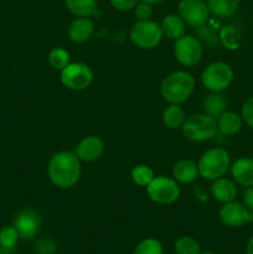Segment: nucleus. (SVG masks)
<instances>
[{"label": "nucleus", "instance_id": "nucleus-34", "mask_svg": "<svg viewBox=\"0 0 253 254\" xmlns=\"http://www.w3.org/2000/svg\"><path fill=\"white\" fill-rule=\"evenodd\" d=\"M109 2L118 11H129L135 7L139 0H109Z\"/></svg>", "mask_w": 253, "mask_h": 254}, {"label": "nucleus", "instance_id": "nucleus-27", "mask_svg": "<svg viewBox=\"0 0 253 254\" xmlns=\"http://www.w3.org/2000/svg\"><path fill=\"white\" fill-rule=\"evenodd\" d=\"M174 248H175L176 254H200L201 252L200 243L190 236L179 237L175 241Z\"/></svg>", "mask_w": 253, "mask_h": 254}, {"label": "nucleus", "instance_id": "nucleus-14", "mask_svg": "<svg viewBox=\"0 0 253 254\" xmlns=\"http://www.w3.org/2000/svg\"><path fill=\"white\" fill-rule=\"evenodd\" d=\"M231 175L233 180L241 186H253V158H240L231 165Z\"/></svg>", "mask_w": 253, "mask_h": 254}, {"label": "nucleus", "instance_id": "nucleus-12", "mask_svg": "<svg viewBox=\"0 0 253 254\" xmlns=\"http://www.w3.org/2000/svg\"><path fill=\"white\" fill-rule=\"evenodd\" d=\"M12 226L22 240H31L39 233L41 228V217L34 210H22L12 221Z\"/></svg>", "mask_w": 253, "mask_h": 254}, {"label": "nucleus", "instance_id": "nucleus-26", "mask_svg": "<svg viewBox=\"0 0 253 254\" xmlns=\"http://www.w3.org/2000/svg\"><path fill=\"white\" fill-rule=\"evenodd\" d=\"M220 42L228 50H237L241 45V34L233 26H225L221 29Z\"/></svg>", "mask_w": 253, "mask_h": 254}, {"label": "nucleus", "instance_id": "nucleus-22", "mask_svg": "<svg viewBox=\"0 0 253 254\" xmlns=\"http://www.w3.org/2000/svg\"><path fill=\"white\" fill-rule=\"evenodd\" d=\"M64 5L77 17H91L97 11L96 0H64Z\"/></svg>", "mask_w": 253, "mask_h": 254}, {"label": "nucleus", "instance_id": "nucleus-39", "mask_svg": "<svg viewBox=\"0 0 253 254\" xmlns=\"http://www.w3.org/2000/svg\"><path fill=\"white\" fill-rule=\"evenodd\" d=\"M200 254H217V253L211 252V251H205V252H200Z\"/></svg>", "mask_w": 253, "mask_h": 254}, {"label": "nucleus", "instance_id": "nucleus-23", "mask_svg": "<svg viewBox=\"0 0 253 254\" xmlns=\"http://www.w3.org/2000/svg\"><path fill=\"white\" fill-rule=\"evenodd\" d=\"M203 113L217 119L227 109V101L218 93H211L202 101Z\"/></svg>", "mask_w": 253, "mask_h": 254}, {"label": "nucleus", "instance_id": "nucleus-31", "mask_svg": "<svg viewBox=\"0 0 253 254\" xmlns=\"http://www.w3.org/2000/svg\"><path fill=\"white\" fill-rule=\"evenodd\" d=\"M35 251L37 254H54L57 250V245L52 238H40L35 242Z\"/></svg>", "mask_w": 253, "mask_h": 254}, {"label": "nucleus", "instance_id": "nucleus-2", "mask_svg": "<svg viewBox=\"0 0 253 254\" xmlns=\"http://www.w3.org/2000/svg\"><path fill=\"white\" fill-rule=\"evenodd\" d=\"M195 77L188 71H175L168 74L160 84V94L169 104H181L195 91Z\"/></svg>", "mask_w": 253, "mask_h": 254}, {"label": "nucleus", "instance_id": "nucleus-24", "mask_svg": "<svg viewBox=\"0 0 253 254\" xmlns=\"http://www.w3.org/2000/svg\"><path fill=\"white\" fill-rule=\"evenodd\" d=\"M19 238V233L14 226H4L0 228V253L10 254L14 252Z\"/></svg>", "mask_w": 253, "mask_h": 254}, {"label": "nucleus", "instance_id": "nucleus-13", "mask_svg": "<svg viewBox=\"0 0 253 254\" xmlns=\"http://www.w3.org/2000/svg\"><path fill=\"white\" fill-rule=\"evenodd\" d=\"M76 155L84 163H93L103 156L104 143L99 136L87 135L79 140L76 146Z\"/></svg>", "mask_w": 253, "mask_h": 254}, {"label": "nucleus", "instance_id": "nucleus-11", "mask_svg": "<svg viewBox=\"0 0 253 254\" xmlns=\"http://www.w3.org/2000/svg\"><path fill=\"white\" fill-rule=\"evenodd\" d=\"M221 222L227 227L237 228L253 222V212L248 210L243 203L237 201H231V202L223 203L220 212Z\"/></svg>", "mask_w": 253, "mask_h": 254}, {"label": "nucleus", "instance_id": "nucleus-17", "mask_svg": "<svg viewBox=\"0 0 253 254\" xmlns=\"http://www.w3.org/2000/svg\"><path fill=\"white\" fill-rule=\"evenodd\" d=\"M171 174H173V178L179 184H184V185H186V184H192L200 176L197 164L192 160H189V159L179 160L173 166Z\"/></svg>", "mask_w": 253, "mask_h": 254}, {"label": "nucleus", "instance_id": "nucleus-10", "mask_svg": "<svg viewBox=\"0 0 253 254\" xmlns=\"http://www.w3.org/2000/svg\"><path fill=\"white\" fill-rule=\"evenodd\" d=\"M210 14L207 2L203 0H180L178 4V15L193 29L207 24Z\"/></svg>", "mask_w": 253, "mask_h": 254}, {"label": "nucleus", "instance_id": "nucleus-5", "mask_svg": "<svg viewBox=\"0 0 253 254\" xmlns=\"http://www.w3.org/2000/svg\"><path fill=\"white\" fill-rule=\"evenodd\" d=\"M232 67L222 61L212 62L201 73V83L211 93H220L231 86L233 81Z\"/></svg>", "mask_w": 253, "mask_h": 254}, {"label": "nucleus", "instance_id": "nucleus-15", "mask_svg": "<svg viewBox=\"0 0 253 254\" xmlns=\"http://www.w3.org/2000/svg\"><path fill=\"white\" fill-rule=\"evenodd\" d=\"M237 192L238 190L236 184L231 179L225 178V176L213 180L212 185H211V196L221 203L235 201L237 197Z\"/></svg>", "mask_w": 253, "mask_h": 254}, {"label": "nucleus", "instance_id": "nucleus-1", "mask_svg": "<svg viewBox=\"0 0 253 254\" xmlns=\"http://www.w3.org/2000/svg\"><path fill=\"white\" fill-rule=\"evenodd\" d=\"M81 173V160L73 151H56L52 154L47 164V175L50 181L61 190L73 188L79 181Z\"/></svg>", "mask_w": 253, "mask_h": 254}, {"label": "nucleus", "instance_id": "nucleus-6", "mask_svg": "<svg viewBox=\"0 0 253 254\" xmlns=\"http://www.w3.org/2000/svg\"><path fill=\"white\" fill-rule=\"evenodd\" d=\"M131 42L141 50L155 49L163 40L161 26L153 20H138L129 32Z\"/></svg>", "mask_w": 253, "mask_h": 254}, {"label": "nucleus", "instance_id": "nucleus-7", "mask_svg": "<svg viewBox=\"0 0 253 254\" xmlns=\"http://www.w3.org/2000/svg\"><path fill=\"white\" fill-rule=\"evenodd\" d=\"M180 186L174 178L155 176L146 186V195L158 205H171L180 197Z\"/></svg>", "mask_w": 253, "mask_h": 254}, {"label": "nucleus", "instance_id": "nucleus-8", "mask_svg": "<svg viewBox=\"0 0 253 254\" xmlns=\"http://www.w3.org/2000/svg\"><path fill=\"white\" fill-rule=\"evenodd\" d=\"M203 55V45L193 35H184L174 44V56L176 61L186 67L195 66L201 61Z\"/></svg>", "mask_w": 253, "mask_h": 254}, {"label": "nucleus", "instance_id": "nucleus-3", "mask_svg": "<svg viewBox=\"0 0 253 254\" xmlns=\"http://www.w3.org/2000/svg\"><path fill=\"white\" fill-rule=\"evenodd\" d=\"M197 168L198 174L205 180L213 181L222 178L231 168L230 154L222 148L208 149L198 159Z\"/></svg>", "mask_w": 253, "mask_h": 254}, {"label": "nucleus", "instance_id": "nucleus-37", "mask_svg": "<svg viewBox=\"0 0 253 254\" xmlns=\"http://www.w3.org/2000/svg\"><path fill=\"white\" fill-rule=\"evenodd\" d=\"M246 254H253V236L248 240L246 245Z\"/></svg>", "mask_w": 253, "mask_h": 254}, {"label": "nucleus", "instance_id": "nucleus-29", "mask_svg": "<svg viewBox=\"0 0 253 254\" xmlns=\"http://www.w3.org/2000/svg\"><path fill=\"white\" fill-rule=\"evenodd\" d=\"M49 64L54 69H63L69 64V54L62 47H55L49 54Z\"/></svg>", "mask_w": 253, "mask_h": 254}, {"label": "nucleus", "instance_id": "nucleus-33", "mask_svg": "<svg viewBox=\"0 0 253 254\" xmlns=\"http://www.w3.org/2000/svg\"><path fill=\"white\" fill-rule=\"evenodd\" d=\"M241 117H242L243 122H245L248 127L253 128V97L248 98L247 101L243 103Z\"/></svg>", "mask_w": 253, "mask_h": 254}, {"label": "nucleus", "instance_id": "nucleus-16", "mask_svg": "<svg viewBox=\"0 0 253 254\" xmlns=\"http://www.w3.org/2000/svg\"><path fill=\"white\" fill-rule=\"evenodd\" d=\"M94 31V24L89 17H77L69 24L67 35L74 44H83L91 39Z\"/></svg>", "mask_w": 253, "mask_h": 254}, {"label": "nucleus", "instance_id": "nucleus-36", "mask_svg": "<svg viewBox=\"0 0 253 254\" xmlns=\"http://www.w3.org/2000/svg\"><path fill=\"white\" fill-rule=\"evenodd\" d=\"M193 195H195V197L197 198L200 202H207L208 201L207 191L203 188H200V186H196V188L193 189Z\"/></svg>", "mask_w": 253, "mask_h": 254}, {"label": "nucleus", "instance_id": "nucleus-4", "mask_svg": "<svg viewBox=\"0 0 253 254\" xmlns=\"http://www.w3.org/2000/svg\"><path fill=\"white\" fill-rule=\"evenodd\" d=\"M181 130L184 136L190 141L201 143V141L210 140L218 133L217 119L206 113L192 114L186 117Z\"/></svg>", "mask_w": 253, "mask_h": 254}, {"label": "nucleus", "instance_id": "nucleus-20", "mask_svg": "<svg viewBox=\"0 0 253 254\" xmlns=\"http://www.w3.org/2000/svg\"><path fill=\"white\" fill-rule=\"evenodd\" d=\"M211 14L218 17H230L236 14L241 5V0H207Z\"/></svg>", "mask_w": 253, "mask_h": 254}, {"label": "nucleus", "instance_id": "nucleus-21", "mask_svg": "<svg viewBox=\"0 0 253 254\" xmlns=\"http://www.w3.org/2000/svg\"><path fill=\"white\" fill-rule=\"evenodd\" d=\"M186 113L180 104H169L163 112V123L169 129H179L183 127Z\"/></svg>", "mask_w": 253, "mask_h": 254}, {"label": "nucleus", "instance_id": "nucleus-25", "mask_svg": "<svg viewBox=\"0 0 253 254\" xmlns=\"http://www.w3.org/2000/svg\"><path fill=\"white\" fill-rule=\"evenodd\" d=\"M130 178L131 181L135 185L146 188L151 183V180L155 178V175H154V171L148 165H145V164H139V165L134 166L131 169Z\"/></svg>", "mask_w": 253, "mask_h": 254}, {"label": "nucleus", "instance_id": "nucleus-19", "mask_svg": "<svg viewBox=\"0 0 253 254\" xmlns=\"http://www.w3.org/2000/svg\"><path fill=\"white\" fill-rule=\"evenodd\" d=\"M217 126L218 131L225 135H235L242 129L243 119L240 114L235 112L226 111L217 118Z\"/></svg>", "mask_w": 253, "mask_h": 254}, {"label": "nucleus", "instance_id": "nucleus-38", "mask_svg": "<svg viewBox=\"0 0 253 254\" xmlns=\"http://www.w3.org/2000/svg\"><path fill=\"white\" fill-rule=\"evenodd\" d=\"M141 1H145V2H149V4H159V2L164 1V0H141Z\"/></svg>", "mask_w": 253, "mask_h": 254}, {"label": "nucleus", "instance_id": "nucleus-35", "mask_svg": "<svg viewBox=\"0 0 253 254\" xmlns=\"http://www.w3.org/2000/svg\"><path fill=\"white\" fill-rule=\"evenodd\" d=\"M243 205L253 212V186L247 188V190L243 192Z\"/></svg>", "mask_w": 253, "mask_h": 254}, {"label": "nucleus", "instance_id": "nucleus-9", "mask_svg": "<svg viewBox=\"0 0 253 254\" xmlns=\"http://www.w3.org/2000/svg\"><path fill=\"white\" fill-rule=\"evenodd\" d=\"M93 82V72L83 62H69L61 69V83L71 91H83Z\"/></svg>", "mask_w": 253, "mask_h": 254}, {"label": "nucleus", "instance_id": "nucleus-32", "mask_svg": "<svg viewBox=\"0 0 253 254\" xmlns=\"http://www.w3.org/2000/svg\"><path fill=\"white\" fill-rule=\"evenodd\" d=\"M134 15L138 20H149L150 19L151 14H153V7L151 4L145 1H140L135 5L134 7Z\"/></svg>", "mask_w": 253, "mask_h": 254}, {"label": "nucleus", "instance_id": "nucleus-30", "mask_svg": "<svg viewBox=\"0 0 253 254\" xmlns=\"http://www.w3.org/2000/svg\"><path fill=\"white\" fill-rule=\"evenodd\" d=\"M196 30V37L200 40L201 42L207 45L208 47H216L220 44V37L217 36L215 31L211 29L207 25H203V26L197 27Z\"/></svg>", "mask_w": 253, "mask_h": 254}, {"label": "nucleus", "instance_id": "nucleus-28", "mask_svg": "<svg viewBox=\"0 0 253 254\" xmlns=\"http://www.w3.org/2000/svg\"><path fill=\"white\" fill-rule=\"evenodd\" d=\"M133 254H164V248L160 241L149 237L135 246Z\"/></svg>", "mask_w": 253, "mask_h": 254}, {"label": "nucleus", "instance_id": "nucleus-18", "mask_svg": "<svg viewBox=\"0 0 253 254\" xmlns=\"http://www.w3.org/2000/svg\"><path fill=\"white\" fill-rule=\"evenodd\" d=\"M161 30H163L164 36L168 39L176 41L181 36L185 35L186 24L178 14H169L166 15L161 22Z\"/></svg>", "mask_w": 253, "mask_h": 254}]
</instances>
